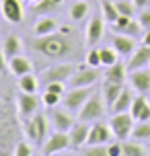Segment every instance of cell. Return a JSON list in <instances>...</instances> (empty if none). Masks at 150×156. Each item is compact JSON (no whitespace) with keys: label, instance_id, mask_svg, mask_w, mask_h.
Listing matches in <instances>:
<instances>
[{"label":"cell","instance_id":"cell-29","mask_svg":"<svg viewBox=\"0 0 150 156\" xmlns=\"http://www.w3.org/2000/svg\"><path fill=\"white\" fill-rule=\"evenodd\" d=\"M121 150H123V156H144L146 154V148L144 146H140L138 144V140L136 142H121Z\"/></svg>","mask_w":150,"mask_h":156},{"label":"cell","instance_id":"cell-45","mask_svg":"<svg viewBox=\"0 0 150 156\" xmlns=\"http://www.w3.org/2000/svg\"><path fill=\"white\" fill-rule=\"evenodd\" d=\"M148 2H150V0H134V4H136L138 8H144L146 4H148Z\"/></svg>","mask_w":150,"mask_h":156},{"label":"cell","instance_id":"cell-16","mask_svg":"<svg viewBox=\"0 0 150 156\" xmlns=\"http://www.w3.org/2000/svg\"><path fill=\"white\" fill-rule=\"evenodd\" d=\"M52 123H54V127L58 129V132H70L72 127H74V117L68 113V109H55L52 111Z\"/></svg>","mask_w":150,"mask_h":156},{"label":"cell","instance_id":"cell-10","mask_svg":"<svg viewBox=\"0 0 150 156\" xmlns=\"http://www.w3.org/2000/svg\"><path fill=\"white\" fill-rule=\"evenodd\" d=\"M88 132H91V125H87V121L74 123V127L68 132V136H70V150L78 152V150L88 142Z\"/></svg>","mask_w":150,"mask_h":156},{"label":"cell","instance_id":"cell-42","mask_svg":"<svg viewBox=\"0 0 150 156\" xmlns=\"http://www.w3.org/2000/svg\"><path fill=\"white\" fill-rule=\"evenodd\" d=\"M107 152H109V156H121L123 154L121 144H107Z\"/></svg>","mask_w":150,"mask_h":156},{"label":"cell","instance_id":"cell-4","mask_svg":"<svg viewBox=\"0 0 150 156\" xmlns=\"http://www.w3.org/2000/svg\"><path fill=\"white\" fill-rule=\"evenodd\" d=\"M78 70L76 64H70V62H64V64H55V66H49L45 70L41 72V80L48 84V82H68L74 72Z\"/></svg>","mask_w":150,"mask_h":156},{"label":"cell","instance_id":"cell-38","mask_svg":"<svg viewBox=\"0 0 150 156\" xmlns=\"http://www.w3.org/2000/svg\"><path fill=\"white\" fill-rule=\"evenodd\" d=\"M115 4H117V8H119V12H121V15L134 16V8H136L134 2H127V0H117Z\"/></svg>","mask_w":150,"mask_h":156},{"label":"cell","instance_id":"cell-43","mask_svg":"<svg viewBox=\"0 0 150 156\" xmlns=\"http://www.w3.org/2000/svg\"><path fill=\"white\" fill-rule=\"evenodd\" d=\"M6 54H4V49H0V72H4L6 70Z\"/></svg>","mask_w":150,"mask_h":156},{"label":"cell","instance_id":"cell-31","mask_svg":"<svg viewBox=\"0 0 150 156\" xmlns=\"http://www.w3.org/2000/svg\"><path fill=\"white\" fill-rule=\"evenodd\" d=\"M117 49L115 47H101V62L103 66L107 68V66H113V64L117 62Z\"/></svg>","mask_w":150,"mask_h":156},{"label":"cell","instance_id":"cell-27","mask_svg":"<svg viewBox=\"0 0 150 156\" xmlns=\"http://www.w3.org/2000/svg\"><path fill=\"white\" fill-rule=\"evenodd\" d=\"M103 19L107 21V23H115L119 16H121V12H119V8H117V4H113L111 0H103Z\"/></svg>","mask_w":150,"mask_h":156},{"label":"cell","instance_id":"cell-14","mask_svg":"<svg viewBox=\"0 0 150 156\" xmlns=\"http://www.w3.org/2000/svg\"><path fill=\"white\" fill-rule=\"evenodd\" d=\"M150 66V45H140L134 49V54L130 55V62H127V70H138V68H146Z\"/></svg>","mask_w":150,"mask_h":156},{"label":"cell","instance_id":"cell-2","mask_svg":"<svg viewBox=\"0 0 150 156\" xmlns=\"http://www.w3.org/2000/svg\"><path fill=\"white\" fill-rule=\"evenodd\" d=\"M15 136H16V121L8 109V103L0 97V154L15 152L16 146Z\"/></svg>","mask_w":150,"mask_h":156},{"label":"cell","instance_id":"cell-24","mask_svg":"<svg viewBox=\"0 0 150 156\" xmlns=\"http://www.w3.org/2000/svg\"><path fill=\"white\" fill-rule=\"evenodd\" d=\"M2 49H4L6 58L10 60V58H15V55L21 54V49H23V41H21V37H16V35H8V37L4 39Z\"/></svg>","mask_w":150,"mask_h":156},{"label":"cell","instance_id":"cell-47","mask_svg":"<svg viewBox=\"0 0 150 156\" xmlns=\"http://www.w3.org/2000/svg\"><path fill=\"white\" fill-rule=\"evenodd\" d=\"M148 148H150V142H148Z\"/></svg>","mask_w":150,"mask_h":156},{"label":"cell","instance_id":"cell-39","mask_svg":"<svg viewBox=\"0 0 150 156\" xmlns=\"http://www.w3.org/2000/svg\"><path fill=\"white\" fill-rule=\"evenodd\" d=\"M138 21L144 27V31H150V10H142L140 16H138Z\"/></svg>","mask_w":150,"mask_h":156},{"label":"cell","instance_id":"cell-13","mask_svg":"<svg viewBox=\"0 0 150 156\" xmlns=\"http://www.w3.org/2000/svg\"><path fill=\"white\" fill-rule=\"evenodd\" d=\"M0 4H2V16L8 23L19 25L23 21V4H21V0H2Z\"/></svg>","mask_w":150,"mask_h":156},{"label":"cell","instance_id":"cell-26","mask_svg":"<svg viewBox=\"0 0 150 156\" xmlns=\"http://www.w3.org/2000/svg\"><path fill=\"white\" fill-rule=\"evenodd\" d=\"M55 29H58V23H55L54 19L45 16V19H41L39 23L35 25L33 33H35V37H41V35H49V33H54Z\"/></svg>","mask_w":150,"mask_h":156},{"label":"cell","instance_id":"cell-21","mask_svg":"<svg viewBox=\"0 0 150 156\" xmlns=\"http://www.w3.org/2000/svg\"><path fill=\"white\" fill-rule=\"evenodd\" d=\"M126 86L119 84V82H107L105 80V84H103V99H105V105L107 107H113V103L117 101V97L121 94V90H123Z\"/></svg>","mask_w":150,"mask_h":156},{"label":"cell","instance_id":"cell-15","mask_svg":"<svg viewBox=\"0 0 150 156\" xmlns=\"http://www.w3.org/2000/svg\"><path fill=\"white\" fill-rule=\"evenodd\" d=\"M130 82H132V88L138 90V93H150V70L146 68H138V70H132L130 74Z\"/></svg>","mask_w":150,"mask_h":156},{"label":"cell","instance_id":"cell-22","mask_svg":"<svg viewBox=\"0 0 150 156\" xmlns=\"http://www.w3.org/2000/svg\"><path fill=\"white\" fill-rule=\"evenodd\" d=\"M126 74H127L126 64L115 62L113 66H107V70H105V80H107V82H119V84H123V82H126Z\"/></svg>","mask_w":150,"mask_h":156},{"label":"cell","instance_id":"cell-36","mask_svg":"<svg viewBox=\"0 0 150 156\" xmlns=\"http://www.w3.org/2000/svg\"><path fill=\"white\" fill-rule=\"evenodd\" d=\"M60 2L58 0H39V2H35V10L37 12H49V10H54Z\"/></svg>","mask_w":150,"mask_h":156},{"label":"cell","instance_id":"cell-23","mask_svg":"<svg viewBox=\"0 0 150 156\" xmlns=\"http://www.w3.org/2000/svg\"><path fill=\"white\" fill-rule=\"evenodd\" d=\"M132 103H134V94L130 88H123L121 94L117 97V101L113 103L111 107V113H123V111H130L132 109Z\"/></svg>","mask_w":150,"mask_h":156},{"label":"cell","instance_id":"cell-34","mask_svg":"<svg viewBox=\"0 0 150 156\" xmlns=\"http://www.w3.org/2000/svg\"><path fill=\"white\" fill-rule=\"evenodd\" d=\"M80 154L82 156H109V152H107V144H95L88 150H82Z\"/></svg>","mask_w":150,"mask_h":156},{"label":"cell","instance_id":"cell-7","mask_svg":"<svg viewBox=\"0 0 150 156\" xmlns=\"http://www.w3.org/2000/svg\"><path fill=\"white\" fill-rule=\"evenodd\" d=\"M103 111H105V99H103V94H91L87 99V103L80 107V115L78 119L80 121H97L99 117L103 115Z\"/></svg>","mask_w":150,"mask_h":156},{"label":"cell","instance_id":"cell-20","mask_svg":"<svg viewBox=\"0 0 150 156\" xmlns=\"http://www.w3.org/2000/svg\"><path fill=\"white\" fill-rule=\"evenodd\" d=\"M31 60H27L25 55H15V58H10L8 60V68H10V72L15 74V76H23V74H29L31 72Z\"/></svg>","mask_w":150,"mask_h":156},{"label":"cell","instance_id":"cell-30","mask_svg":"<svg viewBox=\"0 0 150 156\" xmlns=\"http://www.w3.org/2000/svg\"><path fill=\"white\" fill-rule=\"evenodd\" d=\"M87 15H88V4L84 2V0H76V2L72 4V8H70L72 21H82Z\"/></svg>","mask_w":150,"mask_h":156},{"label":"cell","instance_id":"cell-11","mask_svg":"<svg viewBox=\"0 0 150 156\" xmlns=\"http://www.w3.org/2000/svg\"><path fill=\"white\" fill-rule=\"evenodd\" d=\"M99 80V70L88 66V68H78L74 72V76L68 80L70 86H93Z\"/></svg>","mask_w":150,"mask_h":156},{"label":"cell","instance_id":"cell-32","mask_svg":"<svg viewBox=\"0 0 150 156\" xmlns=\"http://www.w3.org/2000/svg\"><path fill=\"white\" fill-rule=\"evenodd\" d=\"M119 33H123V35H130V37H134V39H136V37H140V35L144 33V27L140 25V21H134V19H132V21H130V23H127Z\"/></svg>","mask_w":150,"mask_h":156},{"label":"cell","instance_id":"cell-1","mask_svg":"<svg viewBox=\"0 0 150 156\" xmlns=\"http://www.w3.org/2000/svg\"><path fill=\"white\" fill-rule=\"evenodd\" d=\"M76 33L74 29H68L64 27L62 33H49V35H41V37H35L29 43L31 49H35L37 54L45 55V58H52V60H60V58H70L74 51H76Z\"/></svg>","mask_w":150,"mask_h":156},{"label":"cell","instance_id":"cell-44","mask_svg":"<svg viewBox=\"0 0 150 156\" xmlns=\"http://www.w3.org/2000/svg\"><path fill=\"white\" fill-rule=\"evenodd\" d=\"M142 43H144V45H150V31H144V37H142Z\"/></svg>","mask_w":150,"mask_h":156},{"label":"cell","instance_id":"cell-46","mask_svg":"<svg viewBox=\"0 0 150 156\" xmlns=\"http://www.w3.org/2000/svg\"><path fill=\"white\" fill-rule=\"evenodd\" d=\"M27 2H33V4H35V2H39V0H27Z\"/></svg>","mask_w":150,"mask_h":156},{"label":"cell","instance_id":"cell-6","mask_svg":"<svg viewBox=\"0 0 150 156\" xmlns=\"http://www.w3.org/2000/svg\"><path fill=\"white\" fill-rule=\"evenodd\" d=\"M93 94V86H72V90L62 97V105L68 111H80V107L87 103V99Z\"/></svg>","mask_w":150,"mask_h":156},{"label":"cell","instance_id":"cell-9","mask_svg":"<svg viewBox=\"0 0 150 156\" xmlns=\"http://www.w3.org/2000/svg\"><path fill=\"white\" fill-rule=\"evenodd\" d=\"M39 97L37 93H23L21 97H16V111H19V117L23 119H29L31 115L37 113L39 109Z\"/></svg>","mask_w":150,"mask_h":156},{"label":"cell","instance_id":"cell-35","mask_svg":"<svg viewBox=\"0 0 150 156\" xmlns=\"http://www.w3.org/2000/svg\"><path fill=\"white\" fill-rule=\"evenodd\" d=\"M87 66H93V68L103 66V62H101V49H88V54H87Z\"/></svg>","mask_w":150,"mask_h":156},{"label":"cell","instance_id":"cell-37","mask_svg":"<svg viewBox=\"0 0 150 156\" xmlns=\"http://www.w3.org/2000/svg\"><path fill=\"white\" fill-rule=\"evenodd\" d=\"M15 154H16V156H31V154H33L31 142H16V146H15Z\"/></svg>","mask_w":150,"mask_h":156},{"label":"cell","instance_id":"cell-3","mask_svg":"<svg viewBox=\"0 0 150 156\" xmlns=\"http://www.w3.org/2000/svg\"><path fill=\"white\" fill-rule=\"evenodd\" d=\"M25 136L33 146L41 148L45 144V138H48V119H45V115L35 113L33 117H29L27 123H25Z\"/></svg>","mask_w":150,"mask_h":156},{"label":"cell","instance_id":"cell-28","mask_svg":"<svg viewBox=\"0 0 150 156\" xmlns=\"http://www.w3.org/2000/svg\"><path fill=\"white\" fill-rule=\"evenodd\" d=\"M132 138L138 142H150V121H138L134 125Z\"/></svg>","mask_w":150,"mask_h":156},{"label":"cell","instance_id":"cell-33","mask_svg":"<svg viewBox=\"0 0 150 156\" xmlns=\"http://www.w3.org/2000/svg\"><path fill=\"white\" fill-rule=\"evenodd\" d=\"M41 101H43V105H45V107L54 109V107H58V105L62 103V94L52 93V90H45V93H43V97H41Z\"/></svg>","mask_w":150,"mask_h":156},{"label":"cell","instance_id":"cell-17","mask_svg":"<svg viewBox=\"0 0 150 156\" xmlns=\"http://www.w3.org/2000/svg\"><path fill=\"white\" fill-rule=\"evenodd\" d=\"M103 33H105V19L103 16H93L87 27V43L97 45V41H101Z\"/></svg>","mask_w":150,"mask_h":156},{"label":"cell","instance_id":"cell-40","mask_svg":"<svg viewBox=\"0 0 150 156\" xmlns=\"http://www.w3.org/2000/svg\"><path fill=\"white\" fill-rule=\"evenodd\" d=\"M45 90H52V93H58V94H66L64 93V82H48V86H45Z\"/></svg>","mask_w":150,"mask_h":156},{"label":"cell","instance_id":"cell-8","mask_svg":"<svg viewBox=\"0 0 150 156\" xmlns=\"http://www.w3.org/2000/svg\"><path fill=\"white\" fill-rule=\"evenodd\" d=\"M64 150H70V136H68V132H58L55 129L48 140H45V144L41 146V154L54 156V154L64 152Z\"/></svg>","mask_w":150,"mask_h":156},{"label":"cell","instance_id":"cell-41","mask_svg":"<svg viewBox=\"0 0 150 156\" xmlns=\"http://www.w3.org/2000/svg\"><path fill=\"white\" fill-rule=\"evenodd\" d=\"M130 21H132V16H127V15H121V16L117 19V21L113 23V29H115V31H121V29H123V27H126V25L130 23Z\"/></svg>","mask_w":150,"mask_h":156},{"label":"cell","instance_id":"cell-18","mask_svg":"<svg viewBox=\"0 0 150 156\" xmlns=\"http://www.w3.org/2000/svg\"><path fill=\"white\" fill-rule=\"evenodd\" d=\"M130 113H132L138 121H150V103L146 101L144 97H134V103H132Z\"/></svg>","mask_w":150,"mask_h":156},{"label":"cell","instance_id":"cell-19","mask_svg":"<svg viewBox=\"0 0 150 156\" xmlns=\"http://www.w3.org/2000/svg\"><path fill=\"white\" fill-rule=\"evenodd\" d=\"M113 47L117 49L119 55H127V58H130L136 49V41H134V37H130V35H115V37H113Z\"/></svg>","mask_w":150,"mask_h":156},{"label":"cell","instance_id":"cell-5","mask_svg":"<svg viewBox=\"0 0 150 156\" xmlns=\"http://www.w3.org/2000/svg\"><path fill=\"white\" fill-rule=\"evenodd\" d=\"M134 119L136 117L132 115V113H127V111H123V113H115V115L111 117V129H113V136H115V140L123 142L127 140L130 136H132V132H134Z\"/></svg>","mask_w":150,"mask_h":156},{"label":"cell","instance_id":"cell-25","mask_svg":"<svg viewBox=\"0 0 150 156\" xmlns=\"http://www.w3.org/2000/svg\"><path fill=\"white\" fill-rule=\"evenodd\" d=\"M19 88H21V93H37L39 80H37V76H33L31 72L23 74V76H19Z\"/></svg>","mask_w":150,"mask_h":156},{"label":"cell","instance_id":"cell-48","mask_svg":"<svg viewBox=\"0 0 150 156\" xmlns=\"http://www.w3.org/2000/svg\"><path fill=\"white\" fill-rule=\"evenodd\" d=\"M58 2H62V0H58Z\"/></svg>","mask_w":150,"mask_h":156},{"label":"cell","instance_id":"cell-12","mask_svg":"<svg viewBox=\"0 0 150 156\" xmlns=\"http://www.w3.org/2000/svg\"><path fill=\"white\" fill-rule=\"evenodd\" d=\"M113 136V129L111 125H105V123H99L97 121L95 125H91V132H88V146H95V144H109Z\"/></svg>","mask_w":150,"mask_h":156}]
</instances>
